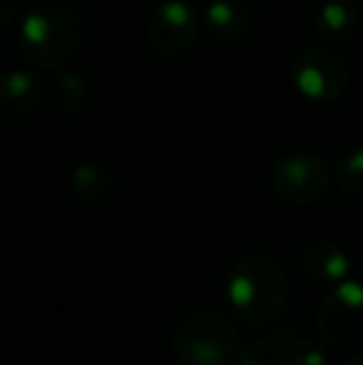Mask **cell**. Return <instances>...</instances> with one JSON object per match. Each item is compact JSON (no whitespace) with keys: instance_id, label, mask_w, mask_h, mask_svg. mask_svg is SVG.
I'll use <instances>...</instances> for the list:
<instances>
[{"instance_id":"5bb4252c","label":"cell","mask_w":363,"mask_h":365,"mask_svg":"<svg viewBox=\"0 0 363 365\" xmlns=\"http://www.w3.org/2000/svg\"><path fill=\"white\" fill-rule=\"evenodd\" d=\"M234 365H289V351L281 338H254L239 348Z\"/></svg>"},{"instance_id":"5b68a950","label":"cell","mask_w":363,"mask_h":365,"mask_svg":"<svg viewBox=\"0 0 363 365\" xmlns=\"http://www.w3.org/2000/svg\"><path fill=\"white\" fill-rule=\"evenodd\" d=\"M331 172L321 157L311 152H289L272 167V187L284 202L311 207L329 192Z\"/></svg>"},{"instance_id":"30bf717a","label":"cell","mask_w":363,"mask_h":365,"mask_svg":"<svg viewBox=\"0 0 363 365\" xmlns=\"http://www.w3.org/2000/svg\"><path fill=\"white\" fill-rule=\"evenodd\" d=\"M361 10L356 0H324L314 13V33L321 43L341 45L354 35Z\"/></svg>"},{"instance_id":"e0dca14e","label":"cell","mask_w":363,"mask_h":365,"mask_svg":"<svg viewBox=\"0 0 363 365\" xmlns=\"http://www.w3.org/2000/svg\"><path fill=\"white\" fill-rule=\"evenodd\" d=\"M3 8H5V13H3V28H5V25H10V18H13V0H3Z\"/></svg>"},{"instance_id":"d6986e66","label":"cell","mask_w":363,"mask_h":365,"mask_svg":"<svg viewBox=\"0 0 363 365\" xmlns=\"http://www.w3.org/2000/svg\"><path fill=\"white\" fill-rule=\"evenodd\" d=\"M359 269H361V276H363V251H361V259H359Z\"/></svg>"},{"instance_id":"7a4b0ae2","label":"cell","mask_w":363,"mask_h":365,"mask_svg":"<svg viewBox=\"0 0 363 365\" xmlns=\"http://www.w3.org/2000/svg\"><path fill=\"white\" fill-rule=\"evenodd\" d=\"M83 43V18L68 3L45 0L25 10L18 25L20 53L35 68H60Z\"/></svg>"},{"instance_id":"2e32d148","label":"cell","mask_w":363,"mask_h":365,"mask_svg":"<svg viewBox=\"0 0 363 365\" xmlns=\"http://www.w3.org/2000/svg\"><path fill=\"white\" fill-rule=\"evenodd\" d=\"M281 341L286 343V351H289V365H329V351L324 343L304 336H289Z\"/></svg>"},{"instance_id":"4fadbf2b","label":"cell","mask_w":363,"mask_h":365,"mask_svg":"<svg viewBox=\"0 0 363 365\" xmlns=\"http://www.w3.org/2000/svg\"><path fill=\"white\" fill-rule=\"evenodd\" d=\"M73 189L80 199L90 204L107 202L115 189V179H112L110 169L100 162H80L73 169Z\"/></svg>"},{"instance_id":"52a82bcc","label":"cell","mask_w":363,"mask_h":365,"mask_svg":"<svg viewBox=\"0 0 363 365\" xmlns=\"http://www.w3.org/2000/svg\"><path fill=\"white\" fill-rule=\"evenodd\" d=\"M202 25L199 13L187 0H165L147 18L145 35L152 50L162 55H180L192 48Z\"/></svg>"},{"instance_id":"7c38bea8","label":"cell","mask_w":363,"mask_h":365,"mask_svg":"<svg viewBox=\"0 0 363 365\" xmlns=\"http://www.w3.org/2000/svg\"><path fill=\"white\" fill-rule=\"evenodd\" d=\"M45 100H48V105L55 112H63V115L78 112L85 105V100H88L85 75L78 73V70H60V73H55L48 80V95H45Z\"/></svg>"},{"instance_id":"3957f363","label":"cell","mask_w":363,"mask_h":365,"mask_svg":"<svg viewBox=\"0 0 363 365\" xmlns=\"http://www.w3.org/2000/svg\"><path fill=\"white\" fill-rule=\"evenodd\" d=\"M170 343L184 365H227L239 353V331L227 313L199 308L177 323Z\"/></svg>"},{"instance_id":"8fae6325","label":"cell","mask_w":363,"mask_h":365,"mask_svg":"<svg viewBox=\"0 0 363 365\" xmlns=\"http://www.w3.org/2000/svg\"><path fill=\"white\" fill-rule=\"evenodd\" d=\"M202 23L207 33L224 45L244 40L252 28V18H249L247 8L237 0H212L204 10Z\"/></svg>"},{"instance_id":"277c9868","label":"cell","mask_w":363,"mask_h":365,"mask_svg":"<svg viewBox=\"0 0 363 365\" xmlns=\"http://www.w3.org/2000/svg\"><path fill=\"white\" fill-rule=\"evenodd\" d=\"M316 328L326 346L356 348L363 343V284L341 281L324 296L316 311Z\"/></svg>"},{"instance_id":"9c48e42d","label":"cell","mask_w":363,"mask_h":365,"mask_svg":"<svg viewBox=\"0 0 363 365\" xmlns=\"http://www.w3.org/2000/svg\"><path fill=\"white\" fill-rule=\"evenodd\" d=\"M299 269L316 284H341L349 279L351 261L334 241H314L299 254Z\"/></svg>"},{"instance_id":"ac0fdd59","label":"cell","mask_w":363,"mask_h":365,"mask_svg":"<svg viewBox=\"0 0 363 365\" xmlns=\"http://www.w3.org/2000/svg\"><path fill=\"white\" fill-rule=\"evenodd\" d=\"M346 365H363V353H359V356H354Z\"/></svg>"},{"instance_id":"ba28073f","label":"cell","mask_w":363,"mask_h":365,"mask_svg":"<svg viewBox=\"0 0 363 365\" xmlns=\"http://www.w3.org/2000/svg\"><path fill=\"white\" fill-rule=\"evenodd\" d=\"M48 95V85L28 70H10L3 77V97H0V115L15 122L33 115Z\"/></svg>"},{"instance_id":"8992f818","label":"cell","mask_w":363,"mask_h":365,"mask_svg":"<svg viewBox=\"0 0 363 365\" xmlns=\"http://www.w3.org/2000/svg\"><path fill=\"white\" fill-rule=\"evenodd\" d=\"M291 80L296 90L311 102H334L346 92L351 73L344 58L334 50L311 45L304 48L294 58L291 65Z\"/></svg>"},{"instance_id":"9a60e30c","label":"cell","mask_w":363,"mask_h":365,"mask_svg":"<svg viewBox=\"0 0 363 365\" xmlns=\"http://www.w3.org/2000/svg\"><path fill=\"white\" fill-rule=\"evenodd\" d=\"M339 189L351 199H363V147L346 152L336 164Z\"/></svg>"},{"instance_id":"6da1fadb","label":"cell","mask_w":363,"mask_h":365,"mask_svg":"<svg viewBox=\"0 0 363 365\" xmlns=\"http://www.w3.org/2000/svg\"><path fill=\"white\" fill-rule=\"evenodd\" d=\"M227 303L247 326H272L289 306V279L276 261L252 254L229 271Z\"/></svg>"}]
</instances>
